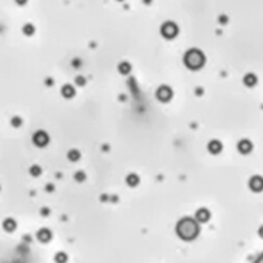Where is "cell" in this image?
Here are the masks:
<instances>
[{
  "mask_svg": "<svg viewBox=\"0 0 263 263\" xmlns=\"http://www.w3.org/2000/svg\"><path fill=\"white\" fill-rule=\"evenodd\" d=\"M255 263H263V254H261V255H260V257L255 260Z\"/></svg>",
  "mask_w": 263,
  "mask_h": 263,
  "instance_id": "obj_10",
  "label": "cell"
},
{
  "mask_svg": "<svg viewBox=\"0 0 263 263\" xmlns=\"http://www.w3.org/2000/svg\"><path fill=\"white\" fill-rule=\"evenodd\" d=\"M189 56H190V57H193V59H195V57H200V56H201V54H200V53H198V51H190V53H189ZM201 60H203V59H200V62H198V63H200V65H201ZM187 63H189V65H190V67H193V68H195V67H196V63H192V62H190V59H187Z\"/></svg>",
  "mask_w": 263,
  "mask_h": 263,
  "instance_id": "obj_2",
  "label": "cell"
},
{
  "mask_svg": "<svg viewBox=\"0 0 263 263\" xmlns=\"http://www.w3.org/2000/svg\"><path fill=\"white\" fill-rule=\"evenodd\" d=\"M62 93H63V96L70 98V96H73V88H71V87H68V85H65V87L62 88Z\"/></svg>",
  "mask_w": 263,
  "mask_h": 263,
  "instance_id": "obj_5",
  "label": "cell"
},
{
  "mask_svg": "<svg viewBox=\"0 0 263 263\" xmlns=\"http://www.w3.org/2000/svg\"><path fill=\"white\" fill-rule=\"evenodd\" d=\"M11 124L14 125V127H19V125H22V119H20L19 116H14V118L11 119Z\"/></svg>",
  "mask_w": 263,
  "mask_h": 263,
  "instance_id": "obj_6",
  "label": "cell"
},
{
  "mask_svg": "<svg viewBox=\"0 0 263 263\" xmlns=\"http://www.w3.org/2000/svg\"><path fill=\"white\" fill-rule=\"evenodd\" d=\"M68 156L71 158V160H77V158H79L77 156V152H71V153H68Z\"/></svg>",
  "mask_w": 263,
  "mask_h": 263,
  "instance_id": "obj_9",
  "label": "cell"
},
{
  "mask_svg": "<svg viewBox=\"0 0 263 263\" xmlns=\"http://www.w3.org/2000/svg\"><path fill=\"white\" fill-rule=\"evenodd\" d=\"M30 172H31V175L37 177V175H41V167H39V166H33Z\"/></svg>",
  "mask_w": 263,
  "mask_h": 263,
  "instance_id": "obj_7",
  "label": "cell"
},
{
  "mask_svg": "<svg viewBox=\"0 0 263 263\" xmlns=\"http://www.w3.org/2000/svg\"><path fill=\"white\" fill-rule=\"evenodd\" d=\"M33 139L36 142V146H39V147H44V146H47V144H48V135L45 133V132H42V130L36 132Z\"/></svg>",
  "mask_w": 263,
  "mask_h": 263,
  "instance_id": "obj_1",
  "label": "cell"
},
{
  "mask_svg": "<svg viewBox=\"0 0 263 263\" xmlns=\"http://www.w3.org/2000/svg\"><path fill=\"white\" fill-rule=\"evenodd\" d=\"M3 226H5V229H8V231H12V229L16 228V223H14V220H12V218H8V220H5Z\"/></svg>",
  "mask_w": 263,
  "mask_h": 263,
  "instance_id": "obj_3",
  "label": "cell"
},
{
  "mask_svg": "<svg viewBox=\"0 0 263 263\" xmlns=\"http://www.w3.org/2000/svg\"><path fill=\"white\" fill-rule=\"evenodd\" d=\"M23 33H25L26 36H31V34L34 33V26L30 25V23H28V25H25V26H23Z\"/></svg>",
  "mask_w": 263,
  "mask_h": 263,
  "instance_id": "obj_4",
  "label": "cell"
},
{
  "mask_svg": "<svg viewBox=\"0 0 263 263\" xmlns=\"http://www.w3.org/2000/svg\"><path fill=\"white\" fill-rule=\"evenodd\" d=\"M39 237H41V239H42V240H44V239L47 240V239H48V232H47V231L44 229V231H42L41 234H39Z\"/></svg>",
  "mask_w": 263,
  "mask_h": 263,
  "instance_id": "obj_8",
  "label": "cell"
}]
</instances>
